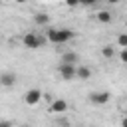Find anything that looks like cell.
<instances>
[{
  "label": "cell",
  "mask_w": 127,
  "mask_h": 127,
  "mask_svg": "<svg viewBox=\"0 0 127 127\" xmlns=\"http://www.w3.org/2000/svg\"><path fill=\"white\" fill-rule=\"evenodd\" d=\"M46 36H48V40H50L52 44H65V42H69L75 34H73V30H69V28H48Z\"/></svg>",
  "instance_id": "1"
},
{
  "label": "cell",
  "mask_w": 127,
  "mask_h": 127,
  "mask_svg": "<svg viewBox=\"0 0 127 127\" xmlns=\"http://www.w3.org/2000/svg\"><path fill=\"white\" fill-rule=\"evenodd\" d=\"M22 44H24V48H28V50H38V48H42L44 38H40L36 32H26L24 38H22Z\"/></svg>",
  "instance_id": "2"
},
{
  "label": "cell",
  "mask_w": 127,
  "mask_h": 127,
  "mask_svg": "<svg viewBox=\"0 0 127 127\" xmlns=\"http://www.w3.org/2000/svg\"><path fill=\"white\" fill-rule=\"evenodd\" d=\"M60 75L64 81H71L73 77H77V65L71 64H60Z\"/></svg>",
  "instance_id": "3"
},
{
  "label": "cell",
  "mask_w": 127,
  "mask_h": 127,
  "mask_svg": "<svg viewBox=\"0 0 127 127\" xmlns=\"http://www.w3.org/2000/svg\"><path fill=\"white\" fill-rule=\"evenodd\" d=\"M42 99H44V93H42L40 89H36V87L28 89V91H26V95H24V101H26L28 105H38Z\"/></svg>",
  "instance_id": "4"
},
{
  "label": "cell",
  "mask_w": 127,
  "mask_h": 127,
  "mask_svg": "<svg viewBox=\"0 0 127 127\" xmlns=\"http://www.w3.org/2000/svg\"><path fill=\"white\" fill-rule=\"evenodd\" d=\"M89 101L93 105H105L109 101V93L107 91H93V93H89Z\"/></svg>",
  "instance_id": "5"
},
{
  "label": "cell",
  "mask_w": 127,
  "mask_h": 127,
  "mask_svg": "<svg viewBox=\"0 0 127 127\" xmlns=\"http://www.w3.org/2000/svg\"><path fill=\"white\" fill-rule=\"evenodd\" d=\"M62 64H71V65L79 64V54H75V52H64L62 54Z\"/></svg>",
  "instance_id": "6"
},
{
  "label": "cell",
  "mask_w": 127,
  "mask_h": 127,
  "mask_svg": "<svg viewBox=\"0 0 127 127\" xmlns=\"http://www.w3.org/2000/svg\"><path fill=\"white\" fill-rule=\"evenodd\" d=\"M0 83H2L4 87H12V85L16 83V73H12V71H4V73L0 75Z\"/></svg>",
  "instance_id": "7"
},
{
  "label": "cell",
  "mask_w": 127,
  "mask_h": 127,
  "mask_svg": "<svg viewBox=\"0 0 127 127\" xmlns=\"http://www.w3.org/2000/svg\"><path fill=\"white\" fill-rule=\"evenodd\" d=\"M67 109V101L65 99H56L52 105H50V111L52 113H64Z\"/></svg>",
  "instance_id": "8"
},
{
  "label": "cell",
  "mask_w": 127,
  "mask_h": 127,
  "mask_svg": "<svg viewBox=\"0 0 127 127\" xmlns=\"http://www.w3.org/2000/svg\"><path fill=\"white\" fill-rule=\"evenodd\" d=\"M95 18H97L101 24H111V22H113V14H111V12H107V10L97 12V14H95Z\"/></svg>",
  "instance_id": "9"
},
{
  "label": "cell",
  "mask_w": 127,
  "mask_h": 127,
  "mask_svg": "<svg viewBox=\"0 0 127 127\" xmlns=\"http://www.w3.org/2000/svg\"><path fill=\"white\" fill-rule=\"evenodd\" d=\"M77 77H79L81 81L89 79V77H91V69H89L87 65H77Z\"/></svg>",
  "instance_id": "10"
},
{
  "label": "cell",
  "mask_w": 127,
  "mask_h": 127,
  "mask_svg": "<svg viewBox=\"0 0 127 127\" xmlns=\"http://www.w3.org/2000/svg\"><path fill=\"white\" fill-rule=\"evenodd\" d=\"M34 20H36V24H40V26H48V24H50V16H48L46 12H38V14L34 16Z\"/></svg>",
  "instance_id": "11"
},
{
  "label": "cell",
  "mask_w": 127,
  "mask_h": 127,
  "mask_svg": "<svg viewBox=\"0 0 127 127\" xmlns=\"http://www.w3.org/2000/svg\"><path fill=\"white\" fill-rule=\"evenodd\" d=\"M101 54H103V58H107V60H111V58L115 56V50H113L111 46H103V48H101Z\"/></svg>",
  "instance_id": "12"
},
{
  "label": "cell",
  "mask_w": 127,
  "mask_h": 127,
  "mask_svg": "<svg viewBox=\"0 0 127 127\" xmlns=\"http://www.w3.org/2000/svg\"><path fill=\"white\" fill-rule=\"evenodd\" d=\"M117 44H119L123 50H127V34H119V36H117Z\"/></svg>",
  "instance_id": "13"
},
{
  "label": "cell",
  "mask_w": 127,
  "mask_h": 127,
  "mask_svg": "<svg viewBox=\"0 0 127 127\" xmlns=\"http://www.w3.org/2000/svg\"><path fill=\"white\" fill-rule=\"evenodd\" d=\"M65 4H67L69 8H75V6H79V4H81V0H65Z\"/></svg>",
  "instance_id": "14"
},
{
  "label": "cell",
  "mask_w": 127,
  "mask_h": 127,
  "mask_svg": "<svg viewBox=\"0 0 127 127\" xmlns=\"http://www.w3.org/2000/svg\"><path fill=\"white\" fill-rule=\"evenodd\" d=\"M119 60H121L123 64H127V50H121V54H119Z\"/></svg>",
  "instance_id": "15"
},
{
  "label": "cell",
  "mask_w": 127,
  "mask_h": 127,
  "mask_svg": "<svg viewBox=\"0 0 127 127\" xmlns=\"http://www.w3.org/2000/svg\"><path fill=\"white\" fill-rule=\"evenodd\" d=\"M95 2H99V0H81V4H85V6H89V4H95Z\"/></svg>",
  "instance_id": "16"
},
{
  "label": "cell",
  "mask_w": 127,
  "mask_h": 127,
  "mask_svg": "<svg viewBox=\"0 0 127 127\" xmlns=\"http://www.w3.org/2000/svg\"><path fill=\"white\" fill-rule=\"evenodd\" d=\"M0 127H12V123H10V121H2V123H0Z\"/></svg>",
  "instance_id": "17"
},
{
  "label": "cell",
  "mask_w": 127,
  "mask_h": 127,
  "mask_svg": "<svg viewBox=\"0 0 127 127\" xmlns=\"http://www.w3.org/2000/svg\"><path fill=\"white\" fill-rule=\"evenodd\" d=\"M121 127H127V115L123 117V121H121Z\"/></svg>",
  "instance_id": "18"
},
{
  "label": "cell",
  "mask_w": 127,
  "mask_h": 127,
  "mask_svg": "<svg viewBox=\"0 0 127 127\" xmlns=\"http://www.w3.org/2000/svg\"><path fill=\"white\" fill-rule=\"evenodd\" d=\"M107 2H109V4H117L119 0H107Z\"/></svg>",
  "instance_id": "19"
},
{
  "label": "cell",
  "mask_w": 127,
  "mask_h": 127,
  "mask_svg": "<svg viewBox=\"0 0 127 127\" xmlns=\"http://www.w3.org/2000/svg\"><path fill=\"white\" fill-rule=\"evenodd\" d=\"M16 2H18V4H24V2H26V0H16Z\"/></svg>",
  "instance_id": "20"
},
{
  "label": "cell",
  "mask_w": 127,
  "mask_h": 127,
  "mask_svg": "<svg viewBox=\"0 0 127 127\" xmlns=\"http://www.w3.org/2000/svg\"><path fill=\"white\" fill-rule=\"evenodd\" d=\"M91 127H95V125H91Z\"/></svg>",
  "instance_id": "21"
}]
</instances>
